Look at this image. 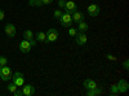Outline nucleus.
I'll return each instance as SVG.
<instances>
[{"label": "nucleus", "mask_w": 129, "mask_h": 96, "mask_svg": "<svg viewBox=\"0 0 129 96\" xmlns=\"http://www.w3.org/2000/svg\"><path fill=\"white\" fill-rule=\"evenodd\" d=\"M12 82L16 84L17 87H22L23 84H25V75L22 73H19V71H16L14 74H12Z\"/></svg>", "instance_id": "f257e3e1"}, {"label": "nucleus", "mask_w": 129, "mask_h": 96, "mask_svg": "<svg viewBox=\"0 0 129 96\" xmlns=\"http://www.w3.org/2000/svg\"><path fill=\"white\" fill-rule=\"evenodd\" d=\"M58 39V31L56 29H49L45 33V43H53Z\"/></svg>", "instance_id": "f03ea898"}, {"label": "nucleus", "mask_w": 129, "mask_h": 96, "mask_svg": "<svg viewBox=\"0 0 129 96\" xmlns=\"http://www.w3.org/2000/svg\"><path fill=\"white\" fill-rule=\"evenodd\" d=\"M59 21H61V25H62L63 27H70V26H71V24H72V17H71V13H69V12L62 13V16H61Z\"/></svg>", "instance_id": "7ed1b4c3"}, {"label": "nucleus", "mask_w": 129, "mask_h": 96, "mask_svg": "<svg viewBox=\"0 0 129 96\" xmlns=\"http://www.w3.org/2000/svg\"><path fill=\"white\" fill-rule=\"evenodd\" d=\"M12 69H10L9 66L4 65V66H0V77H2L3 81H8L12 78Z\"/></svg>", "instance_id": "20e7f679"}, {"label": "nucleus", "mask_w": 129, "mask_h": 96, "mask_svg": "<svg viewBox=\"0 0 129 96\" xmlns=\"http://www.w3.org/2000/svg\"><path fill=\"white\" fill-rule=\"evenodd\" d=\"M75 42H76V44L79 46H84V44H87V42H88V36L85 33H81V31H79V33L75 35Z\"/></svg>", "instance_id": "39448f33"}, {"label": "nucleus", "mask_w": 129, "mask_h": 96, "mask_svg": "<svg viewBox=\"0 0 129 96\" xmlns=\"http://www.w3.org/2000/svg\"><path fill=\"white\" fill-rule=\"evenodd\" d=\"M31 48H32V46H31V43H30V40L23 39V40L19 43V51L22 52V53H28V52L31 51Z\"/></svg>", "instance_id": "423d86ee"}, {"label": "nucleus", "mask_w": 129, "mask_h": 96, "mask_svg": "<svg viewBox=\"0 0 129 96\" xmlns=\"http://www.w3.org/2000/svg\"><path fill=\"white\" fill-rule=\"evenodd\" d=\"M87 10H88V13H89L92 17H97V16L100 14V12H101V8H100L98 4H90Z\"/></svg>", "instance_id": "0eeeda50"}, {"label": "nucleus", "mask_w": 129, "mask_h": 96, "mask_svg": "<svg viewBox=\"0 0 129 96\" xmlns=\"http://www.w3.org/2000/svg\"><path fill=\"white\" fill-rule=\"evenodd\" d=\"M116 86H117V90H119V93H124L129 88V84H128V82L125 79H120L119 82H117Z\"/></svg>", "instance_id": "6e6552de"}, {"label": "nucleus", "mask_w": 129, "mask_h": 96, "mask_svg": "<svg viewBox=\"0 0 129 96\" xmlns=\"http://www.w3.org/2000/svg\"><path fill=\"white\" fill-rule=\"evenodd\" d=\"M4 31H5V34L8 35V36H10V38H13L14 35H16V26L13 25V24H7L5 25V27H4Z\"/></svg>", "instance_id": "1a4fd4ad"}, {"label": "nucleus", "mask_w": 129, "mask_h": 96, "mask_svg": "<svg viewBox=\"0 0 129 96\" xmlns=\"http://www.w3.org/2000/svg\"><path fill=\"white\" fill-rule=\"evenodd\" d=\"M76 8H78V5L74 3V0H66V3H64V9H66V12L72 13V12L76 10Z\"/></svg>", "instance_id": "9d476101"}, {"label": "nucleus", "mask_w": 129, "mask_h": 96, "mask_svg": "<svg viewBox=\"0 0 129 96\" xmlns=\"http://www.w3.org/2000/svg\"><path fill=\"white\" fill-rule=\"evenodd\" d=\"M22 92H23V96H31V95L35 93V87L31 86V84H23Z\"/></svg>", "instance_id": "9b49d317"}, {"label": "nucleus", "mask_w": 129, "mask_h": 96, "mask_svg": "<svg viewBox=\"0 0 129 96\" xmlns=\"http://www.w3.org/2000/svg\"><path fill=\"white\" fill-rule=\"evenodd\" d=\"M71 17H72V22L78 24L80 21H84V14L81 12H78V10H75V12L71 13Z\"/></svg>", "instance_id": "f8f14e48"}, {"label": "nucleus", "mask_w": 129, "mask_h": 96, "mask_svg": "<svg viewBox=\"0 0 129 96\" xmlns=\"http://www.w3.org/2000/svg\"><path fill=\"white\" fill-rule=\"evenodd\" d=\"M84 87L87 90H92V88H97L100 86H98V83H97L95 81H93V79H85L84 81Z\"/></svg>", "instance_id": "ddd939ff"}, {"label": "nucleus", "mask_w": 129, "mask_h": 96, "mask_svg": "<svg viewBox=\"0 0 129 96\" xmlns=\"http://www.w3.org/2000/svg\"><path fill=\"white\" fill-rule=\"evenodd\" d=\"M101 92H102V88H101V87H97V88L88 90L87 95H88V96H98V95H101Z\"/></svg>", "instance_id": "4468645a"}, {"label": "nucleus", "mask_w": 129, "mask_h": 96, "mask_svg": "<svg viewBox=\"0 0 129 96\" xmlns=\"http://www.w3.org/2000/svg\"><path fill=\"white\" fill-rule=\"evenodd\" d=\"M22 36H23V39H26V40H32V39H35V38H34L35 35L32 34L31 30H25L23 34H22Z\"/></svg>", "instance_id": "2eb2a0df"}, {"label": "nucleus", "mask_w": 129, "mask_h": 96, "mask_svg": "<svg viewBox=\"0 0 129 96\" xmlns=\"http://www.w3.org/2000/svg\"><path fill=\"white\" fill-rule=\"evenodd\" d=\"M34 38H35L36 42H45V33H43V31H38Z\"/></svg>", "instance_id": "dca6fc26"}, {"label": "nucleus", "mask_w": 129, "mask_h": 96, "mask_svg": "<svg viewBox=\"0 0 129 96\" xmlns=\"http://www.w3.org/2000/svg\"><path fill=\"white\" fill-rule=\"evenodd\" d=\"M88 30V25L84 22V21H80L78 22V31H81V33H85Z\"/></svg>", "instance_id": "f3484780"}, {"label": "nucleus", "mask_w": 129, "mask_h": 96, "mask_svg": "<svg viewBox=\"0 0 129 96\" xmlns=\"http://www.w3.org/2000/svg\"><path fill=\"white\" fill-rule=\"evenodd\" d=\"M28 4L31 7H41V0H28Z\"/></svg>", "instance_id": "a211bd4d"}, {"label": "nucleus", "mask_w": 129, "mask_h": 96, "mask_svg": "<svg viewBox=\"0 0 129 96\" xmlns=\"http://www.w3.org/2000/svg\"><path fill=\"white\" fill-rule=\"evenodd\" d=\"M17 88H18V87L16 86V84H14L13 82L8 86V91H9V92H12V93H13V92H16V91H17Z\"/></svg>", "instance_id": "6ab92c4d"}, {"label": "nucleus", "mask_w": 129, "mask_h": 96, "mask_svg": "<svg viewBox=\"0 0 129 96\" xmlns=\"http://www.w3.org/2000/svg\"><path fill=\"white\" fill-rule=\"evenodd\" d=\"M62 16V12H61V9H56L54 12H53V17H54L56 20H59Z\"/></svg>", "instance_id": "aec40b11"}, {"label": "nucleus", "mask_w": 129, "mask_h": 96, "mask_svg": "<svg viewBox=\"0 0 129 96\" xmlns=\"http://www.w3.org/2000/svg\"><path fill=\"white\" fill-rule=\"evenodd\" d=\"M78 34V29H74V27H69V35L70 36H75V35H76Z\"/></svg>", "instance_id": "412c9836"}, {"label": "nucleus", "mask_w": 129, "mask_h": 96, "mask_svg": "<svg viewBox=\"0 0 129 96\" xmlns=\"http://www.w3.org/2000/svg\"><path fill=\"white\" fill-rule=\"evenodd\" d=\"M110 92H111V95H117V93H119V90H117V86H116V84H112V86H111Z\"/></svg>", "instance_id": "4be33fe9"}, {"label": "nucleus", "mask_w": 129, "mask_h": 96, "mask_svg": "<svg viewBox=\"0 0 129 96\" xmlns=\"http://www.w3.org/2000/svg\"><path fill=\"white\" fill-rule=\"evenodd\" d=\"M4 65H8V60L4 56H0V66H4Z\"/></svg>", "instance_id": "5701e85b"}, {"label": "nucleus", "mask_w": 129, "mask_h": 96, "mask_svg": "<svg viewBox=\"0 0 129 96\" xmlns=\"http://www.w3.org/2000/svg\"><path fill=\"white\" fill-rule=\"evenodd\" d=\"M13 95H14V96H23V92H22V90H18V88H17V91L13 92Z\"/></svg>", "instance_id": "b1692460"}, {"label": "nucleus", "mask_w": 129, "mask_h": 96, "mask_svg": "<svg viewBox=\"0 0 129 96\" xmlns=\"http://www.w3.org/2000/svg\"><path fill=\"white\" fill-rule=\"evenodd\" d=\"M64 3H66V0H58V7L59 8H64Z\"/></svg>", "instance_id": "393cba45"}, {"label": "nucleus", "mask_w": 129, "mask_h": 96, "mask_svg": "<svg viewBox=\"0 0 129 96\" xmlns=\"http://www.w3.org/2000/svg\"><path fill=\"white\" fill-rule=\"evenodd\" d=\"M53 0H41V4L43 5H47V4H50Z\"/></svg>", "instance_id": "a878e982"}, {"label": "nucleus", "mask_w": 129, "mask_h": 96, "mask_svg": "<svg viewBox=\"0 0 129 96\" xmlns=\"http://www.w3.org/2000/svg\"><path fill=\"white\" fill-rule=\"evenodd\" d=\"M4 17H5L4 10H3V9H0V21H3V20H4Z\"/></svg>", "instance_id": "bb28decb"}, {"label": "nucleus", "mask_w": 129, "mask_h": 96, "mask_svg": "<svg viewBox=\"0 0 129 96\" xmlns=\"http://www.w3.org/2000/svg\"><path fill=\"white\" fill-rule=\"evenodd\" d=\"M128 65H129V62H128V60H125V61H124V64H123V66H124V69H125V70H128V68H129Z\"/></svg>", "instance_id": "cd10ccee"}, {"label": "nucleus", "mask_w": 129, "mask_h": 96, "mask_svg": "<svg viewBox=\"0 0 129 96\" xmlns=\"http://www.w3.org/2000/svg\"><path fill=\"white\" fill-rule=\"evenodd\" d=\"M106 57H107V59H109V60H114V61L116 60V57H114V56H111V55H107Z\"/></svg>", "instance_id": "c85d7f7f"}]
</instances>
